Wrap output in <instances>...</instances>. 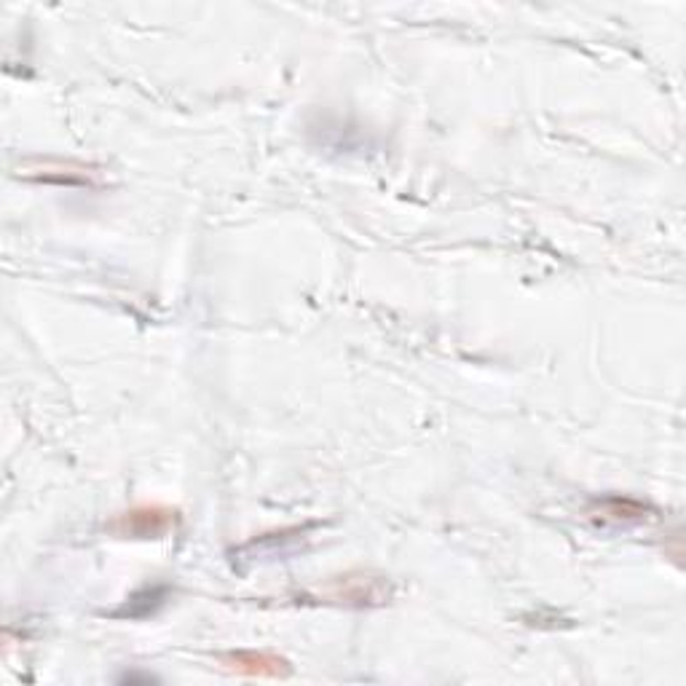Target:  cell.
<instances>
[{
  "instance_id": "6da1fadb",
  "label": "cell",
  "mask_w": 686,
  "mask_h": 686,
  "mask_svg": "<svg viewBox=\"0 0 686 686\" xmlns=\"http://www.w3.org/2000/svg\"><path fill=\"white\" fill-rule=\"evenodd\" d=\"M177 512L166 507H138L132 512H123L110 523V529L121 536H134V540H156L175 529Z\"/></svg>"
},
{
  "instance_id": "7a4b0ae2",
  "label": "cell",
  "mask_w": 686,
  "mask_h": 686,
  "mask_svg": "<svg viewBox=\"0 0 686 686\" xmlns=\"http://www.w3.org/2000/svg\"><path fill=\"white\" fill-rule=\"evenodd\" d=\"M327 598L346 606H373L384 603L389 598V590L381 577L370 579L364 577V574H360V577L349 574V577L333 579L330 587H327Z\"/></svg>"
},
{
  "instance_id": "3957f363",
  "label": "cell",
  "mask_w": 686,
  "mask_h": 686,
  "mask_svg": "<svg viewBox=\"0 0 686 686\" xmlns=\"http://www.w3.org/2000/svg\"><path fill=\"white\" fill-rule=\"evenodd\" d=\"M220 663L226 665L228 671L239 673V676H250V678H284V676H290L287 660L276 657V654H271V652H250V649H242V652L222 654Z\"/></svg>"
},
{
  "instance_id": "277c9868",
  "label": "cell",
  "mask_w": 686,
  "mask_h": 686,
  "mask_svg": "<svg viewBox=\"0 0 686 686\" xmlns=\"http://www.w3.org/2000/svg\"><path fill=\"white\" fill-rule=\"evenodd\" d=\"M164 598H166V587H145V590L134 592V596L127 601V606L116 611V617H132L134 611H138V606H142L140 617H148L156 611V606L164 603Z\"/></svg>"
},
{
  "instance_id": "5b68a950",
  "label": "cell",
  "mask_w": 686,
  "mask_h": 686,
  "mask_svg": "<svg viewBox=\"0 0 686 686\" xmlns=\"http://www.w3.org/2000/svg\"><path fill=\"white\" fill-rule=\"evenodd\" d=\"M606 507H611V510H606V515L617 518V521H644L646 518V507L641 502H630V499H609L606 502Z\"/></svg>"
}]
</instances>
